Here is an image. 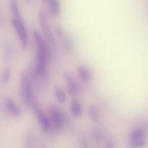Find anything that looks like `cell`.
<instances>
[{"instance_id": "1", "label": "cell", "mask_w": 148, "mask_h": 148, "mask_svg": "<svg viewBox=\"0 0 148 148\" xmlns=\"http://www.w3.org/2000/svg\"><path fill=\"white\" fill-rule=\"evenodd\" d=\"M20 94L22 102L27 108L33 106V91L30 80L27 74L22 72L20 74Z\"/></svg>"}, {"instance_id": "2", "label": "cell", "mask_w": 148, "mask_h": 148, "mask_svg": "<svg viewBox=\"0 0 148 148\" xmlns=\"http://www.w3.org/2000/svg\"><path fill=\"white\" fill-rule=\"evenodd\" d=\"M38 21L40 27H41L42 32L43 33V36H44V38L46 41L50 45H54V37H53V34L51 33V30L50 26H49V21H48V18L44 12L41 11L39 12Z\"/></svg>"}, {"instance_id": "3", "label": "cell", "mask_w": 148, "mask_h": 148, "mask_svg": "<svg viewBox=\"0 0 148 148\" xmlns=\"http://www.w3.org/2000/svg\"><path fill=\"white\" fill-rule=\"evenodd\" d=\"M12 25L16 33L18 35L22 48L25 49L27 46V32L23 20L12 19Z\"/></svg>"}, {"instance_id": "4", "label": "cell", "mask_w": 148, "mask_h": 148, "mask_svg": "<svg viewBox=\"0 0 148 148\" xmlns=\"http://www.w3.org/2000/svg\"><path fill=\"white\" fill-rule=\"evenodd\" d=\"M49 56V54L46 53L43 51L37 49L36 71L38 75H42V74L44 73Z\"/></svg>"}, {"instance_id": "5", "label": "cell", "mask_w": 148, "mask_h": 148, "mask_svg": "<svg viewBox=\"0 0 148 148\" xmlns=\"http://www.w3.org/2000/svg\"><path fill=\"white\" fill-rule=\"evenodd\" d=\"M33 108H34V111L35 112H36L38 121L39 124L40 125L41 128L43 129V131L48 132L51 127L50 121H49V119L46 117L44 112H43L38 106L33 105Z\"/></svg>"}, {"instance_id": "6", "label": "cell", "mask_w": 148, "mask_h": 148, "mask_svg": "<svg viewBox=\"0 0 148 148\" xmlns=\"http://www.w3.org/2000/svg\"><path fill=\"white\" fill-rule=\"evenodd\" d=\"M50 118L52 125L54 128L60 129L64 123V119L62 114L59 110L56 108H51L50 109Z\"/></svg>"}, {"instance_id": "7", "label": "cell", "mask_w": 148, "mask_h": 148, "mask_svg": "<svg viewBox=\"0 0 148 148\" xmlns=\"http://www.w3.org/2000/svg\"><path fill=\"white\" fill-rule=\"evenodd\" d=\"M5 106L7 112L13 117L18 118L21 116V109L17 106L12 98H7L5 101Z\"/></svg>"}, {"instance_id": "8", "label": "cell", "mask_w": 148, "mask_h": 148, "mask_svg": "<svg viewBox=\"0 0 148 148\" xmlns=\"http://www.w3.org/2000/svg\"><path fill=\"white\" fill-rule=\"evenodd\" d=\"M64 78L65 81H66V89H67L68 92L72 96L76 97L78 95V93H79V87H78L77 82L69 75H65Z\"/></svg>"}, {"instance_id": "9", "label": "cell", "mask_w": 148, "mask_h": 148, "mask_svg": "<svg viewBox=\"0 0 148 148\" xmlns=\"http://www.w3.org/2000/svg\"><path fill=\"white\" fill-rule=\"evenodd\" d=\"M56 33L58 37L59 38L60 40L62 41L63 46L68 50H71L73 49V43H72V40L69 38V36L64 33L63 29L59 26H57L56 28Z\"/></svg>"}, {"instance_id": "10", "label": "cell", "mask_w": 148, "mask_h": 148, "mask_svg": "<svg viewBox=\"0 0 148 148\" xmlns=\"http://www.w3.org/2000/svg\"><path fill=\"white\" fill-rule=\"evenodd\" d=\"M33 38H34V40L36 41L37 49L43 51L46 53L49 54V47H48L46 40H45L46 39L43 38V36L40 35V33L37 30H33Z\"/></svg>"}, {"instance_id": "11", "label": "cell", "mask_w": 148, "mask_h": 148, "mask_svg": "<svg viewBox=\"0 0 148 148\" xmlns=\"http://www.w3.org/2000/svg\"><path fill=\"white\" fill-rule=\"evenodd\" d=\"M14 53V48H13L12 43L10 41L6 42L3 49V60L6 63H9L12 60Z\"/></svg>"}, {"instance_id": "12", "label": "cell", "mask_w": 148, "mask_h": 148, "mask_svg": "<svg viewBox=\"0 0 148 148\" xmlns=\"http://www.w3.org/2000/svg\"><path fill=\"white\" fill-rule=\"evenodd\" d=\"M77 75L82 81L88 82L91 79V72L89 68L85 65H80L77 68Z\"/></svg>"}, {"instance_id": "13", "label": "cell", "mask_w": 148, "mask_h": 148, "mask_svg": "<svg viewBox=\"0 0 148 148\" xmlns=\"http://www.w3.org/2000/svg\"><path fill=\"white\" fill-rule=\"evenodd\" d=\"M10 10H11L13 18L17 19V20H23L21 13H20V9H19L18 7V4L17 2V0H10Z\"/></svg>"}, {"instance_id": "14", "label": "cell", "mask_w": 148, "mask_h": 148, "mask_svg": "<svg viewBox=\"0 0 148 148\" xmlns=\"http://www.w3.org/2000/svg\"><path fill=\"white\" fill-rule=\"evenodd\" d=\"M48 2L51 13L55 16L60 15L61 4L59 0H49Z\"/></svg>"}, {"instance_id": "15", "label": "cell", "mask_w": 148, "mask_h": 148, "mask_svg": "<svg viewBox=\"0 0 148 148\" xmlns=\"http://www.w3.org/2000/svg\"><path fill=\"white\" fill-rule=\"evenodd\" d=\"M145 132L142 127H138L135 130H132L130 134V140H144Z\"/></svg>"}, {"instance_id": "16", "label": "cell", "mask_w": 148, "mask_h": 148, "mask_svg": "<svg viewBox=\"0 0 148 148\" xmlns=\"http://www.w3.org/2000/svg\"><path fill=\"white\" fill-rule=\"evenodd\" d=\"M88 114L90 117L93 121H98L101 118V114L98 106L95 104H91L88 108Z\"/></svg>"}, {"instance_id": "17", "label": "cell", "mask_w": 148, "mask_h": 148, "mask_svg": "<svg viewBox=\"0 0 148 148\" xmlns=\"http://www.w3.org/2000/svg\"><path fill=\"white\" fill-rule=\"evenodd\" d=\"M71 111L75 116L79 117L82 115V107L77 100L72 101L71 104Z\"/></svg>"}, {"instance_id": "18", "label": "cell", "mask_w": 148, "mask_h": 148, "mask_svg": "<svg viewBox=\"0 0 148 148\" xmlns=\"http://www.w3.org/2000/svg\"><path fill=\"white\" fill-rule=\"evenodd\" d=\"M54 95L56 101L59 103H64L66 100V94L62 88L59 86H56L54 88Z\"/></svg>"}, {"instance_id": "19", "label": "cell", "mask_w": 148, "mask_h": 148, "mask_svg": "<svg viewBox=\"0 0 148 148\" xmlns=\"http://www.w3.org/2000/svg\"><path fill=\"white\" fill-rule=\"evenodd\" d=\"M10 75H11V72L9 69H4L2 71L0 77V83L1 85H6L7 82L10 81Z\"/></svg>"}, {"instance_id": "20", "label": "cell", "mask_w": 148, "mask_h": 148, "mask_svg": "<svg viewBox=\"0 0 148 148\" xmlns=\"http://www.w3.org/2000/svg\"><path fill=\"white\" fill-rule=\"evenodd\" d=\"M25 144L27 148H34L36 145V140L33 133L27 132L25 136Z\"/></svg>"}, {"instance_id": "21", "label": "cell", "mask_w": 148, "mask_h": 148, "mask_svg": "<svg viewBox=\"0 0 148 148\" xmlns=\"http://www.w3.org/2000/svg\"><path fill=\"white\" fill-rule=\"evenodd\" d=\"M145 145V140H130L127 145V148H140Z\"/></svg>"}, {"instance_id": "22", "label": "cell", "mask_w": 148, "mask_h": 148, "mask_svg": "<svg viewBox=\"0 0 148 148\" xmlns=\"http://www.w3.org/2000/svg\"><path fill=\"white\" fill-rule=\"evenodd\" d=\"M94 137H95V140H96L97 142H100L101 140V133L100 132V130H95L93 132Z\"/></svg>"}, {"instance_id": "23", "label": "cell", "mask_w": 148, "mask_h": 148, "mask_svg": "<svg viewBox=\"0 0 148 148\" xmlns=\"http://www.w3.org/2000/svg\"><path fill=\"white\" fill-rule=\"evenodd\" d=\"M105 148H115V145H114V143H113L112 141L108 140V141L106 143Z\"/></svg>"}, {"instance_id": "24", "label": "cell", "mask_w": 148, "mask_h": 148, "mask_svg": "<svg viewBox=\"0 0 148 148\" xmlns=\"http://www.w3.org/2000/svg\"><path fill=\"white\" fill-rule=\"evenodd\" d=\"M43 1V2H47V1H49V0H42Z\"/></svg>"}]
</instances>
